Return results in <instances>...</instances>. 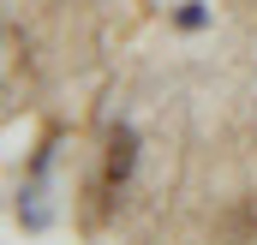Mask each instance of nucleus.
<instances>
[{
	"mask_svg": "<svg viewBox=\"0 0 257 245\" xmlns=\"http://www.w3.org/2000/svg\"><path fill=\"white\" fill-rule=\"evenodd\" d=\"M126 174H132V132H114V138H108V174H102V185L114 191Z\"/></svg>",
	"mask_w": 257,
	"mask_h": 245,
	"instance_id": "obj_1",
	"label": "nucleus"
}]
</instances>
